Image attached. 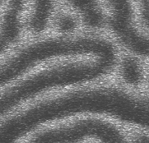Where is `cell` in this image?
Here are the masks:
<instances>
[{
	"label": "cell",
	"mask_w": 149,
	"mask_h": 143,
	"mask_svg": "<svg viewBox=\"0 0 149 143\" xmlns=\"http://www.w3.org/2000/svg\"><path fill=\"white\" fill-rule=\"evenodd\" d=\"M4 2H3V1H0V16H1V13H2V11H3V7L4 6V3H3Z\"/></svg>",
	"instance_id": "cell-8"
},
{
	"label": "cell",
	"mask_w": 149,
	"mask_h": 143,
	"mask_svg": "<svg viewBox=\"0 0 149 143\" xmlns=\"http://www.w3.org/2000/svg\"><path fill=\"white\" fill-rule=\"evenodd\" d=\"M118 54L113 39L99 33L37 37L0 58V90L51 62Z\"/></svg>",
	"instance_id": "cell-1"
},
{
	"label": "cell",
	"mask_w": 149,
	"mask_h": 143,
	"mask_svg": "<svg viewBox=\"0 0 149 143\" xmlns=\"http://www.w3.org/2000/svg\"><path fill=\"white\" fill-rule=\"evenodd\" d=\"M122 86L136 91L148 81V70L142 62V58L131 54L120 57L116 71Z\"/></svg>",
	"instance_id": "cell-3"
},
{
	"label": "cell",
	"mask_w": 149,
	"mask_h": 143,
	"mask_svg": "<svg viewBox=\"0 0 149 143\" xmlns=\"http://www.w3.org/2000/svg\"><path fill=\"white\" fill-rule=\"evenodd\" d=\"M72 9L77 12L81 22L89 29L99 30L106 25L107 17L103 12L99 3L94 1H72L69 2Z\"/></svg>",
	"instance_id": "cell-5"
},
{
	"label": "cell",
	"mask_w": 149,
	"mask_h": 143,
	"mask_svg": "<svg viewBox=\"0 0 149 143\" xmlns=\"http://www.w3.org/2000/svg\"><path fill=\"white\" fill-rule=\"evenodd\" d=\"M107 8L106 26L116 44L125 49L128 54L142 59L149 58V33L138 26L134 4L130 1H109Z\"/></svg>",
	"instance_id": "cell-2"
},
{
	"label": "cell",
	"mask_w": 149,
	"mask_h": 143,
	"mask_svg": "<svg viewBox=\"0 0 149 143\" xmlns=\"http://www.w3.org/2000/svg\"><path fill=\"white\" fill-rule=\"evenodd\" d=\"M54 5L50 1H36L30 5L29 12L25 18V29L33 35L39 36L48 29L53 17Z\"/></svg>",
	"instance_id": "cell-4"
},
{
	"label": "cell",
	"mask_w": 149,
	"mask_h": 143,
	"mask_svg": "<svg viewBox=\"0 0 149 143\" xmlns=\"http://www.w3.org/2000/svg\"><path fill=\"white\" fill-rule=\"evenodd\" d=\"M134 10L138 26L142 30L149 33V1L137 2Z\"/></svg>",
	"instance_id": "cell-7"
},
{
	"label": "cell",
	"mask_w": 149,
	"mask_h": 143,
	"mask_svg": "<svg viewBox=\"0 0 149 143\" xmlns=\"http://www.w3.org/2000/svg\"><path fill=\"white\" fill-rule=\"evenodd\" d=\"M81 22L79 17L75 12H62L54 17V27L61 35H75Z\"/></svg>",
	"instance_id": "cell-6"
}]
</instances>
